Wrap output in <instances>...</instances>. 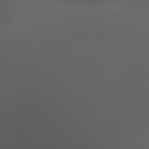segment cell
Here are the masks:
<instances>
[{
	"instance_id": "obj_1",
	"label": "cell",
	"mask_w": 149,
	"mask_h": 149,
	"mask_svg": "<svg viewBox=\"0 0 149 149\" xmlns=\"http://www.w3.org/2000/svg\"><path fill=\"white\" fill-rule=\"evenodd\" d=\"M18 18V4L14 2H0V32L9 28Z\"/></svg>"
}]
</instances>
